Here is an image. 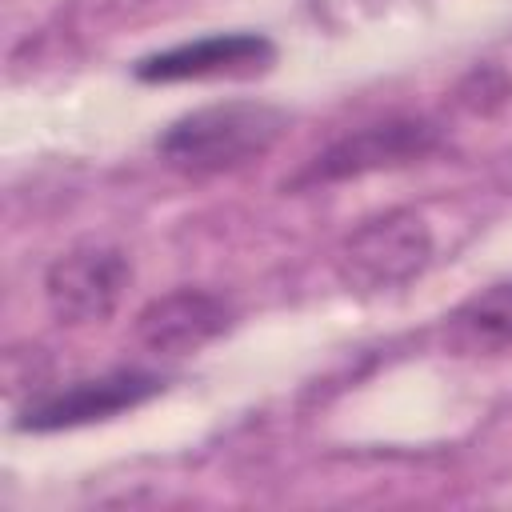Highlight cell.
Instances as JSON below:
<instances>
[{
  "label": "cell",
  "instance_id": "6da1fadb",
  "mask_svg": "<svg viewBox=\"0 0 512 512\" xmlns=\"http://www.w3.org/2000/svg\"><path fill=\"white\" fill-rule=\"evenodd\" d=\"M288 128V112L264 100H224L184 112L156 136V152L184 176L236 172L276 148Z\"/></svg>",
  "mask_w": 512,
  "mask_h": 512
},
{
  "label": "cell",
  "instance_id": "7a4b0ae2",
  "mask_svg": "<svg viewBox=\"0 0 512 512\" xmlns=\"http://www.w3.org/2000/svg\"><path fill=\"white\" fill-rule=\"evenodd\" d=\"M432 260V228L412 208H388L356 224L332 256L336 280L356 296H380L416 280Z\"/></svg>",
  "mask_w": 512,
  "mask_h": 512
},
{
  "label": "cell",
  "instance_id": "3957f363",
  "mask_svg": "<svg viewBox=\"0 0 512 512\" xmlns=\"http://www.w3.org/2000/svg\"><path fill=\"white\" fill-rule=\"evenodd\" d=\"M440 124L428 116H384L372 124H360L320 148L284 188H316V184H340L360 180L368 172L408 168L428 160L440 148Z\"/></svg>",
  "mask_w": 512,
  "mask_h": 512
},
{
  "label": "cell",
  "instance_id": "277c9868",
  "mask_svg": "<svg viewBox=\"0 0 512 512\" xmlns=\"http://www.w3.org/2000/svg\"><path fill=\"white\" fill-rule=\"evenodd\" d=\"M132 284V260L116 244L84 240L60 252L44 272V300L52 316L68 328H88L112 320Z\"/></svg>",
  "mask_w": 512,
  "mask_h": 512
},
{
  "label": "cell",
  "instance_id": "5b68a950",
  "mask_svg": "<svg viewBox=\"0 0 512 512\" xmlns=\"http://www.w3.org/2000/svg\"><path fill=\"white\" fill-rule=\"evenodd\" d=\"M164 392V376L148 368H112L88 380H72L56 392H40L16 416L20 432H64L132 412Z\"/></svg>",
  "mask_w": 512,
  "mask_h": 512
},
{
  "label": "cell",
  "instance_id": "8992f818",
  "mask_svg": "<svg viewBox=\"0 0 512 512\" xmlns=\"http://www.w3.org/2000/svg\"><path fill=\"white\" fill-rule=\"evenodd\" d=\"M276 60V44L264 32H216L136 60V80L144 84H180V80H220V76H256Z\"/></svg>",
  "mask_w": 512,
  "mask_h": 512
},
{
  "label": "cell",
  "instance_id": "52a82bcc",
  "mask_svg": "<svg viewBox=\"0 0 512 512\" xmlns=\"http://www.w3.org/2000/svg\"><path fill=\"white\" fill-rule=\"evenodd\" d=\"M232 328V304L208 288H172L136 312V340L156 356H188Z\"/></svg>",
  "mask_w": 512,
  "mask_h": 512
},
{
  "label": "cell",
  "instance_id": "ba28073f",
  "mask_svg": "<svg viewBox=\"0 0 512 512\" xmlns=\"http://www.w3.org/2000/svg\"><path fill=\"white\" fill-rule=\"evenodd\" d=\"M452 344L464 352H504L512 348V280H496L468 296L448 316Z\"/></svg>",
  "mask_w": 512,
  "mask_h": 512
},
{
  "label": "cell",
  "instance_id": "9c48e42d",
  "mask_svg": "<svg viewBox=\"0 0 512 512\" xmlns=\"http://www.w3.org/2000/svg\"><path fill=\"white\" fill-rule=\"evenodd\" d=\"M512 100V76L496 64H476L460 84H456V104L476 112V116H492Z\"/></svg>",
  "mask_w": 512,
  "mask_h": 512
}]
</instances>
